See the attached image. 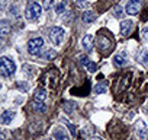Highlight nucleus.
Returning a JSON list of instances; mask_svg holds the SVG:
<instances>
[{
	"label": "nucleus",
	"instance_id": "1",
	"mask_svg": "<svg viewBox=\"0 0 148 140\" xmlns=\"http://www.w3.org/2000/svg\"><path fill=\"white\" fill-rule=\"evenodd\" d=\"M0 72L5 78L12 76L16 72V64L9 58V57H2V63H0Z\"/></svg>",
	"mask_w": 148,
	"mask_h": 140
},
{
	"label": "nucleus",
	"instance_id": "2",
	"mask_svg": "<svg viewBox=\"0 0 148 140\" xmlns=\"http://www.w3.org/2000/svg\"><path fill=\"white\" fill-rule=\"evenodd\" d=\"M41 12H42L41 5L36 3V2H31V3L28 5L26 10H25V16H26V19H29V21H35V19H38V18L41 16Z\"/></svg>",
	"mask_w": 148,
	"mask_h": 140
},
{
	"label": "nucleus",
	"instance_id": "3",
	"mask_svg": "<svg viewBox=\"0 0 148 140\" xmlns=\"http://www.w3.org/2000/svg\"><path fill=\"white\" fill-rule=\"evenodd\" d=\"M42 47H44V40L42 38H32L28 42V51H29L31 55H39Z\"/></svg>",
	"mask_w": 148,
	"mask_h": 140
},
{
	"label": "nucleus",
	"instance_id": "4",
	"mask_svg": "<svg viewBox=\"0 0 148 140\" xmlns=\"http://www.w3.org/2000/svg\"><path fill=\"white\" fill-rule=\"evenodd\" d=\"M64 28L61 26H54L51 31H49V38L52 41L54 45H60L62 42V38H64Z\"/></svg>",
	"mask_w": 148,
	"mask_h": 140
},
{
	"label": "nucleus",
	"instance_id": "5",
	"mask_svg": "<svg viewBox=\"0 0 148 140\" xmlns=\"http://www.w3.org/2000/svg\"><path fill=\"white\" fill-rule=\"evenodd\" d=\"M135 128H136V134L139 139H147L148 137V127L142 120H138L135 123Z\"/></svg>",
	"mask_w": 148,
	"mask_h": 140
},
{
	"label": "nucleus",
	"instance_id": "6",
	"mask_svg": "<svg viewBox=\"0 0 148 140\" xmlns=\"http://www.w3.org/2000/svg\"><path fill=\"white\" fill-rule=\"evenodd\" d=\"M141 8V0H129L126 5V13L129 15H136Z\"/></svg>",
	"mask_w": 148,
	"mask_h": 140
},
{
	"label": "nucleus",
	"instance_id": "7",
	"mask_svg": "<svg viewBox=\"0 0 148 140\" xmlns=\"http://www.w3.org/2000/svg\"><path fill=\"white\" fill-rule=\"evenodd\" d=\"M132 28H134V22L132 21H122L121 22V34L122 35H129L131 34V31H132Z\"/></svg>",
	"mask_w": 148,
	"mask_h": 140
},
{
	"label": "nucleus",
	"instance_id": "8",
	"mask_svg": "<svg viewBox=\"0 0 148 140\" xmlns=\"http://www.w3.org/2000/svg\"><path fill=\"white\" fill-rule=\"evenodd\" d=\"M82 44H83V48H84L86 51H92V50H93V45H95L93 35H84L83 40H82Z\"/></svg>",
	"mask_w": 148,
	"mask_h": 140
},
{
	"label": "nucleus",
	"instance_id": "9",
	"mask_svg": "<svg viewBox=\"0 0 148 140\" xmlns=\"http://www.w3.org/2000/svg\"><path fill=\"white\" fill-rule=\"evenodd\" d=\"M97 44H99V48L102 50V51H109V48H110V41H109V38L108 37H105V35H100L99 38H97Z\"/></svg>",
	"mask_w": 148,
	"mask_h": 140
},
{
	"label": "nucleus",
	"instance_id": "10",
	"mask_svg": "<svg viewBox=\"0 0 148 140\" xmlns=\"http://www.w3.org/2000/svg\"><path fill=\"white\" fill-rule=\"evenodd\" d=\"M10 31H12L10 24L8 21H2V24H0V35H2V38H8Z\"/></svg>",
	"mask_w": 148,
	"mask_h": 140
},
{
	"label": "nucleus",
	"instance_id": "11",
	"mask_svg": "<svg viewBox=\"0 0 148 140\" xmlns=\"http://www.w3.org/2000/svg\"><path fill=\"white\" fill-rule=\"evenodd\" d=\"M15 115H16L15 111H5V112L2 114V124H5V125L10 124L12 120L15 118Z\"/></svg>",
	"mask_w": 148,
	"mask_h": 140
},
{
	"label": "nucleus",
	"instance_id": "12",
	"mask_svg": "<svg viewBox=\"0 0 148 140\" xmlns=\"http://www.w3.org/2000/svg\"><path fill=\"white\" fill-rule=\"evenodd\" d=\"M95 19H96V15H95L93 12H90V10H87V12H84V13L82 15V21H83L84 24H92Z\"/></svg>",
	"mask_w": 148,
	"mask_h": 140
},
{
	"label": "nucleus",
	"instance_id": "13",
	"mask_svg": "<svg viewBox=\"0 0 148 140\" xmlns=\"http://www.w3.org/2000/svg\"><path fill=\"white\" fill-rule=\"evenodd\" d=\"M126 58H125V55L123 54H116L115 55V58H113V64L115 66H118V67H121V66H125L126 64Z\"/></svg>",
	"mask_w": 148,
	"mask_h": 140
},
{
	"label": "nucleus",
	"instance_id": "14",
	"mask_svg": "<svg viewBox=\"0 0 148 140\" xmlns=\"http://www.w3.org/2000/svg\"><path fill=\"white\" fill-rule=\"evenodd\" d=\"M34 110L38 111V112H45V111H47V105L44 104V101L34 99Z\"/></svg>",
	"mask_w": 148,
	"mask_h": 140
},
{
	"label": "nucleus",
	"instance_id": "15",
	"mask_svg": "<svg viewBox=\"0 0 148 140\" xmlns=\"http://www.w3.org/2000/svg\"><path fill=\"white\" fill-rule=\"evenodd\" d=\"M35 99H38V101H45V99H47V91H45L44 88H38V89L35 91Z\"/></svg>",
	"mask_w": 148,
	"mask_h": 140
},
{
	"label": "nucleus",
	"instance_id": "16",
	"mask_svg": "<svg viewBox=\"0 0 148 140\" xmlns=\"http://www.w3.org/2000/svg\"><path fill=\"white\" fill-rule=\"evenodd\" d=\"M95 94H97V95H100V94H105L106 91H108V85L105 83V82H100V83H97L96 86H95Z\"/></svg>",
	"mask_w": 148,
	"mask_h": 140
},
{
	"label": "nucleus",
	"instance_id": "17",
	"mask_svg": "<svg viewBox=\"0 0 148 140\" xmlns=\"http://www.w3.org/2000/svg\"><path fill=\"white\" fill-rule=\"evenodd\" d=\"M65 8H67V3L62 2V0H58V3L55 5V13L57 15H61L65 12Z\"/></svg>",
	"mask_w": 148,
	"mask_h": 140
},
{
	"label": "nucleus",
	"instance_id": "18",
	"mask_svg": "<svg viewBox=\"0 0 148 140\" xmlns=\"http://www.w3.org/2000/svg\"><path fill=\"white\" fill-rule=\"evenodd\" d=\"M54 139H55V140H70V137H68L62 130H60V128L54 131Z\"/></svg>",
	"mask_w": 148,
	"mask_h": 140
},
{
	"label": "nucleus",
	"instance_id": "19",
	"mask_svg": "<svg viewBox=\"0 0 148 140\" xmlns=\"http://www.w3.org/2000/svg\"><path fill=\"white\" fill-rule=\"evenodd\" d=\"M55 57H57V51H54V50H49L44 54V58H47V60H52Z\"/></svg>",
	"mask_w": 148,
	"mask_h": 140
},
{
	"label": "nucleus",
	"instance_id": "20",
	"mask_svg": "<svg viewBox=\"0 0 148 140\" xmlns=\"http://www.w3.org/2000/svg\"><path fill=\"white\" fill-rule=\"evenodd\" d=\"M62 123L68 127V130L71 131V136H73V137L76 136V125H74V124H70V123H68V121H65V120H62Z\"/></svg>",
	"mask_w": 148,
	"mask_h": 140
},
{
	"label": "nucleus",
	"instance_id": "21",
	"mask_svg": "<svg viewBox=\"0 0 148 140\" xmlns=\"http://www.w3.org/2000/svg\"><path fill=\"white\" fill-rule=\"evenodd\" d=\"M74 105H76L74 102H65V104H64V110H65L67 112H73V111H74Z\"/></svg>",
	"mask_w": 148,
	"mask_h": 140
},
{
	"label": "nucleus",
	"instance_id": "22",
	"mask_svg": "<svg viewBox=\"0 0 148 140\" xmlns=\"http://www.w3.org/2000/svg\"><path fill=\"white\" fill-rule=\"evenodd\" d=\"M86 67H87V70H89V72H92V73H95L96 70H97V64H96V63H92V61H90V63H89Z\"/></svg>",
	"mask_w": 148,
	"mask_h": 140
},
{
	"label": "nucleus",
	"instance_id": "23",
	"mask_svg": "<svg viewBox=\"0 0 148 140\" xmlns=\"http://www.w3.org/2000/svg\"><path fill=\"white\" fill-rule=\"evenodd\" d=\"M122 15H123L122 6H121V5H116V8H115V16H116V18H122Z\"/></svg>",
	"mask_w": 148,
	"mask_h": 140
},
{
	"label": "nucleus",
	"instance_id": "24",
	"mask_svg": "<svg viewBox=\"0 0 148 140\" xmlns=\"http://www.w3.org/2000/svg\"><path fill=\"white\" fill-rule=\"evenodd\" d=\"M79 61L82 63V66H87V64L90 63V60H89L87 55H80V57H79Z\"/></svg>",
	"mask_w": 148,
	"mask_h": 140
},
{
	"label": "nucleus",
	"instance_id": "25",
	"mask_svg": "<svg viewBox=\"0 0 148 140\" xmlns=\"http://www.w3.org/2000/svg\"><path fill=\"white\" fill-rule=\"evenodd\" d=\"M138 60H139L141 63H144V64H145V63L148 61V51H144V53L139 55V58H138Z\"/></svg>",
	"mask_w": 148,
	"mask_h": 140
},
{
	"label": "nucleus",
	"instance_id": "26",
	"mask_svg": "<svg viewBox=\"0 0 148 140\" xmlns=\"http://www.w3.org/2000/svg\"><path fill=\"white\" fill-rule=\"evenodd\" d=\"M18 88H19L21 91H23V92L29 91V85H26V83H22V82H18Z\"/></svg>",
	"mask_w": 148,
	"mask_h": 140
},
{
	"label": "nucleus",
	"instance_id": "27",
	"mask_svg": "<svg viewBox=\"0 0 148 140\" xmlns=\"http://www.w3.org/2000/svg\"><path fill=\"white\" fill-rule=\"evenodd\" d=\"M76 3H77V6H79V8H89V3H86L84 0H77Z\"/></svg>",
	"mask_w": 148,
	"mask_h": 140
},
{
	"label": "nucleus",
	"instance_id": "28",
	"mask_svg": "<svg viewBox=\"0 0 148 140\" xmlns=\"http://www.w3.org/2000/svg\"><path fill=\"white\" fill-rule=\"evenodd\" d=\"M142 38H144V41H148V26L142 29Z\"/></svg>",
	"mask_w": 148,
	"mask_h": 140
},
{
	"label": "nucleus",
	"instance_id": "29",
	"mask_svg": "<svg viewBox=\"0 0 148 140\" xmlns=\"http://www.w3.org/2000/svg\"><path fill=\"white\" fill-rule=\"evenodd\" d=\"M51 5H52V0H44V8L45 9H49Z\"/></svg>",
	"mask_w": 148,
	"mask_h": 140
},
{
	"label": "nucleus",
	"instance_id": "30",
	"mask_svg": "<svg viewBox=\"0 0 148 140\" xmlns=\"http://www.w3.org/2000/svg\"><path fill=\"white\" fill-rule=\"evenodd\" d=\"M90 140H103V139H100V137H92Z\"/></svg>",
	"mask_w": 148,
	"mask_h": 140
},
{
	"label": "nucleus",
	"instance_id": "31",
	"mask_svg": "<svg viewBox=\"0 0 148 140\" xmlns=\"http://www.w3.org/2000/svg\"><path fill=\"white\" fill-rule=\"evenodd\" d=\"M47 140H52V139H47Z\"/></svg>",
	"mask_w": 148,
	"mask_h": 140
},
{
	"label": "nucleus",
	"instance_id": "32",
	"mask_svg": "<svg viewBox=\"0 0 148 140\" xmlns=\"http://www.w3.org/2000/svg\"><path fill=\"white\" fill-rule=\"evenodd\" d=\"M147 111H148V105H147Z\"/></svg>",
	"mask_w": 148,
	"mask_h": 140
}]
</instances>
